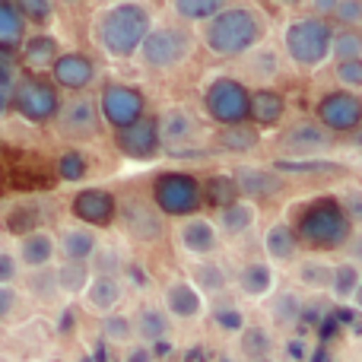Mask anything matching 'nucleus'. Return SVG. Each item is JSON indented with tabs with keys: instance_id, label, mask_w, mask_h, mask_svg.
<instances>
[{
	"instance_id": "680f3d73",
	"label": "nucleus",
	"mask_w": 362,
	"mask_h": 362,
	"mask_svg": "<svg viewBox=\"0 0 362 362\" xmlns=\"http://www.w3.org/2000/svg\"><path fill=\"white\" fill-rule=\"evenodd\" d=\"M350 302H353V305H356L359 312H362V283L356 286V293H353V299H350Z\"/></svg>"
},
{
	"instance_id": "72a5a7b5",
	"label": "nucleus",
	"mask_w": 362,
	"mask_h": 362,
	"mask_svg": "<svg viewBox=\"0 0 362 362\" xmlns=\"http://www.w3.org/2000/svg\"><path fill=\"white\" fill-rule=\"evenodd\" d=\"M54 280H57V293L64 296H83L93 280V270L89 264H74V261H64L61 267H54Z\"/></svg>"
},
{
	"instance_id": "f257e3e1",
	"label": "nucleus",
	"mask_w": 362,
	"mask_h": 362,
	"mask_svg": "<svg viewBox=\"0 0 362 362\" xmlns=\"http://www.w3.org/2000/svg\"><path fill=\"white\" fill-rule=\"evenodd\" d=\"M153 29V13L140 4H115L95 23V42L112 57H131Z\"/></svg>"
},
{
	"instance_id": "49530a36",
	"label": "nucleus",
	"mask_w": 362,
	"mask_h": 362,
	"mask_svg": "<svg viewBox=\"0 0 362 362\" xmlns=\"http://www.w3.org/2000/svg\"><path fill=\"white\" fill-rule=\"evenodd\" d=\"M89 261H93L89 270H95V276H118V270H121V255L112 245H99Z\"/></svg>"
},
{
	"instance_id": "39448f33",
	"label": "nucleus",
	"mask_w": 362,
	"mask_h": 362,
	"mask_svg": "<svg viewBox=\"0 0 362 362\" xmlns=\"http://www.w3.org/2000/svg\"><path fill=\"white\" fill-rule=\"evenodd\" d=\"M10 108L19 115V118L29 121V124H48V121L57 118L61 93L54 89L51 80H42V76H23V80L13 83Z\"/></svg>"
},
{
	"instance_id": "bb28decb",
	"label": "nucleus",
	"mask_w": 362,
	"mask_h": 362,
	"mask_svg": "<svg viewBox=\"0 0 362 362\" xmlns=\"http://www.w3.org/2000/svg\"><path fill=\"white\" fill-rule=\"evenodd\" d=\"M169 331H172L169 315L156 305L140 308L137 318H134V334L140 337V344H163L169 337Z\"/></svg>"
},
{
	"instance_id": "7c9ffc66",
	"label": "nucleus",
	"mask_w": 362,
	"mask_h": 362,
	"mask_svg": "<svg viewBox=\"0 0 362 362\" xmlns=\"http://www.w3.org/2000/svg\"><path fill=\"white\" fill-rule=\"evenodd\" d=\"M25 42V19L16 4L0 0V51H10Z\"/></svg>"
},
{
	"instance_id": "3c124183",
	"label": "nucleus",
	"mask_w": 362,
	"mask_h": 362,
	"mask_svg": "<svg viewBox=\"0 0 362 362\" xmlns=\"http://www.w3.org/2000/svg\"><path fill=\"white\" fill-rule=\"evenodd\" d=\"M213 321H216V327L235 331V334L245 327V315L238 312V308H216V312H213Z\"/></svg>"
},
{
	"instance_id": "473e14b6",
	"label": "nucleus",
	"mask_w": 362,
	"mask_h": 362,
	"mask_svg": "<svg viewBox=\"0 0 362 362\" xmlns=\"http://www.w3.org/2000/svg\"><path fill=\"white\" fill-rule=\"evenodd\" d=\"M261 144V134H257L255 124H232V127H223L216 134V146L226 153H251L255 146Z\"/></svg>"
},
{
	"instance_id": "f3484780",
	"label": "nucleus",
	"mask_w": 362,
	"mask_h": 362,
	"mask_svg": "<svg viewBox=\"0 0 362 362\" xmlns=\"http://www.w3.org/2000/svg\"><path fill=\"white\" fill-rule=\"evenodd\" d=\"M235 191H238V200H257V197H270V194H280L286 178L280 175L276 169H261V165H242L235 169Z\"/></svg>"
},
{
	"instance_id": "b1692460",
	"label": "nucleus",
	"mask_w": 362,
	"mask_h": 362,
	"mask_svg": "<svg viewBox=\"0 0 362 362\" xmlns=\"http://www.w3.org/2000/svg\"><path fill=\"white\" fill-rule=\"evenodd\" d=\"M235 283H238V289H242L248 299H267V296L274 293L276 276H274V267H270L267 261H251V264H245V267L238 270Z\"/></svg>"
},
{
	"instance_id": "9d476101",
	"label": "nucleus",
	"mask_w": 362,
	"mask_h": 362,
	"mask_svg": "<svg viewBox=\"0 0 362 362\" xmlns=\"http://www.w3.org/2000/svg\"><path fill=\"white\" fill-rule=\"evenodd\" d=\"M318 124L327 134H353L356 127H362V95L337 89V93H327L318 102Z\"/></svg>"
},
{
	"instance_id": "6e6552de",
	"label": "nucleus",
	"mask_w": 362,
	"mask_h": 362,
	"mask_svg": "<svg viewBox=\"0 0 362 362\" xmlns=\"http://www.w3.org/2000/svg\"><path fill=\"white\" fill-rule=\"evenodd\" d=\"M191 32H185L181 25H159L150 29V35L140 45V57L150 70H169L178 67L187 54H191Z\"/></svg>"
},
{
	"instance_id": "0eeeda50",
	"label": "nucleus",
	"mask_w": 362,
	"mask_h": 362,
	"mask_svg": "<svg viewBox=\"0 0 362 362\" xmlns=\"http://www.w3.org/2000/svg\"><path fill=\"white\" fill-rule=\"evenodd\" d=\"M248 102H251V93L245 83L238 80H213L204 93V108L216 124L223 127H232V124H245L248 121Z\"/></svg>"
},
{
	"instance_id": "f8f14e48",
	"label": "nucleus",
	"mask_w": 362,
	"mask_h": 362,
	"mask_svg": "<svg viewBox=\"0 0 362 362\" xmlns=\"http://www.w3.org/2000/svg\"><path fill=\"white\" fill-rule=\"evenodd\" d=\"M57 131L64 137H93L99 131L102 118H99V105H95L93 95H74L70 102H64L57 108V118H54Z\"/></svg>"
},
{
	"instance_id": "ea45409f",
	"label": "nucleus",
	"mask_w": 362,
	"mask_h": 362,
	"mask_svg": "<svg viewBox=\"0 0 362 362\" xmlns=\"http://www.w3.org/2000/svg\"><path fill=\"white\" fill-rule=\"evenodd\" d=\"M38 223H42V213H38L35 206L23 204V206H13V210L6 213V232H13L16 238L38 232Z\"/></svg>"
},
{
	"instance_id": "f03ea898",
	"label": "nucleus",
	"mask_w": 362,
	"mask_h": 362,
	"mask_svg": "<svg viewBox=\"0 0 362 362\" xmlns=\"http://www.w3.org/2000/svg\"><path fill=\"white\" fill-rule=\"evenodd\" d=\"M264 35L261 16L251 6H223L206 23L204 42L216 57H242L257 48Z\"/></svg>"
},
{
	"instance_id": "a19ab883",
	"label": "nucleus",
	"mask_w": 362,
	"mask_h": 362,
	"mask_svg": "<svg viewBox=\"0 0 362 362\" xmlns=\"http://www.w3.org/2000/svg\"><path fill=\"white\" fill-rule=\"evenodd\" d=\"M331 54L337 57V64H344V61H359V57H362V32H356V29L334 32Z\"/></svg>"
},
{
	"instance_id": "c756f323",
	"label": "nucleus",
	"mask_w": 362,
	"mask_h": 362,
	"mask_svg": "<svg viewBox=\"0 0 362 362\" xmlns=\"http://www.w3.org/2000/svg\"><path fill=\"white\" fill-rule=\"evenodd\" d=\"M257 219V210L255 204H248V200H235V204L223 206L216 216V226L219 232H226V235H242V232H248L251 226H255Z\"/></svg>"
},
{
	"instance_id": "37998d69",
	"label": "nucleus",
	"mask_w": 362,
	"mask_h": 362,
	"mask_svg": "<svg viewBox=\"0 0 362 362\" xmlns=\"http://www.w3.org/2000/svg\"><path fill=\"white\" fill-rule=\"evenodd\" d=\"M318 13H331L337 23L356 25L362 23V0H340V4H315Z\"/></svg>"
},
{
	"instance_id": "393cba45",
	"label": "nucleus",
	"mask_w": 362,
	"mask_h": 362,
	"mask_svg": "<svg viewBox=\"0 0 362 362\" xmlns=\"http://www.w3.org/2000/svg\"><path fill=\"white\" fill-rule=\"evenodd\" d=\"M235 353H238V356H242L245 362L270 359V353H274V334H270L264 325H245L242 331H238Z\"/></svg>"
},
{
	"instance_id": "cd10ccee",
	"label": "nucleus",
	"mask_w": 362,
	"mask_h": 362,
	"mask_svg": "<svg viewBox=\"0 0 362 362\" xmlns=\"http://www.w3.org/2000/svg\"><path fill=\"white\" fill-rule=\"evenodd\" d=\"M267 312L276 327H293L296 321L302 318V312H305V302H302V296L293 293V289H280V293H270Z\"/></svg>"
},
{
	"instance_id": "dca6fc26",
	"label": "nucleus",
	"mask_w": 362,
	"mask_h": 362,
	"mask_svg": "<svg viewBox=\"0 0 362 362\" xmlns=\"http://www.w3.org/2000/svg\"><path fill=\"white\" fill-rule=\"evenodd\" d=\"M156 131H159V146H194L200 134V124H197V115L191 108H165L163 115L156 118Z\"/></svg>"
},
{
	"instance_id": "a18cd8bd",
	"label": "nucleus",
	"mask_w": 362,
	"mask_h": 362,
	"mask_svg": "<svg viewBox=\"0 0 362 362\" xmlns=\"http://www.w3.org/2000/svg\"><path fill=\"white\" fill-rule=\"evenodd\" d=\"M102 334H105L108 340H115V344H124V340L134 337V318H127V315L121 312H112L102 318Z\"/></svg>"
},
{
	"instance_id": "8fccbe9b",
	"label": "nucleus",
	"mask_w": 362,
	"mask_h": 362,
	"mask_svg": "<svg viewBox=\"0 0 362 362\" xmlns=\"http://www.w3.org/2000/svg\"><path fill=\"white\" fill-rule=\"evenodd\" d=\"M334 76H337L346 89H362V57H359V61L337 64V67H334Z\"/></svg>"
},
{
	"instance_id": "20e7f679",
	"label": "nucleus",
	"mask_w": 362,
	"mask_h": 362,
	"mask_svg": "<svg viewBox=\"0 0 362 362\" xmlns=\"http://www.w3.org/2000/svg\"><path fill=\"white\" fill-rule=\"evenodd\" d=\"M331 42L334 29L318 16H302L286 25L283 32V48H286L289 61L299 67H321L331 57Z\"/></svg>"
},
{
	"instance_id": "c9c22d12",
	"label": "nucleus",
	"mask_w": 362,
	"mask_h": 362,
	"mask_svg": "<svg viewBox=\"0 0 362 362\" xmlns=\"http://www.w3.org/2000/svg\"><path fill=\"white\" fill-rule=\"evenodd\" d=\"M200 197H204L210 206L223 210V206H229V204H235L238 200L235 181H232V175H213L204 187H200Z\"/></svg>"
},
{
	"instance_id": "2eb2a0df",
	"label": "nucleus",
	"mask_w": 362,
	"mask_h": 362,
	"mask_svg": "<svg viewBox=\"0 0 362 362\" xmlns=\"http://www.w3.org/2000/svg\"><path fill=\"white\" fill-rule=\"evenodd\" d=\"M115 144L124 156L131 159H153L159 153V131H156V118L144 115L140 121H134L124 131H115Z\"/></svg>"
},
{
	"instance_id": "bf43d9fd",
	"label": "nucleus",
	"mask_w": 362,
	"mask_h": 362,
	"mask_svg": "<svg viewBox=\"0 0 362 362\" xmlns=\"http://www.w3.org/2000/svg\"><path fill=\"white\" fill-rule=\"evenodd\" d=\"M10 108V89H0V115Z\"/></svg>"
},
{
	"instance_id": "1a4fd4ad",
	"label": "nucleus",
	"mask_w": 362,
	"mask_h": 362,
	"mask_svg": "<svg viewBox=\"0 0 362 362\" xmlns=\"http://www.w3.org/2000/svg\"><path fill=\"white\" fill-rule=\"evenodd\" d=\"M95 105H99V118L105 121V124H112L115 131H124V127H131L134 121L144 118L146 102L134 86L108 83V86L102 89V95L95 99Z\"/></svg>"
},
{
	"instance_id": "7ed1b4c3",
	"label": "nucleus",
	"mask_w": 362,
	"mask_h": 362,
	"mask_svg": "<svg viewBox=\"0 0 362 362\" xmlns=\"http://www.w3.org/2000/svg\"><path fill=\"white\" fill-rule=\"evenodd\" d=\"M296 238H302V242L312 245V248L334 251V248H344V245H350L353 226H350V219L344 216V210H340L337 200L321 197V200L308 204L305 210L299 213Z\"/></svg>"
},
{
	"instance_id": "e433bc0d",
	"label": "nucleus",
	"mask_w": 362,
	"mask_h": 362,
	"mask_svg": "<svg viewBox=\"0 0 362 362\" xmlns=\"http://www.w3.org/2000/svg\"><path fill=\"white\" fill-rule=\"evenodd\" d=\"M362 283V274H359V267L353 261H344V264H337L334 267V274H331V293H334V299H340V302H346V299H353V293H356V286Z\"/></svg>"
},
{
	"instance_id": "09e8293b",
	"label": "nucleus",
	"mask_w": 362,
	"mask_h": 362,
	"mask_svg": "<svg viewBox=\"0 0 362 362\" xmlns=\"http://www.w3.org/2000/svg\"><path fill=\"white\" fill-rule=\"evenodd\" d=\"M19 13H23L25 23H48L51 16H54V6L48 4V0H23V4H16Z\"/></svg>"
},
{
	"instance_id": "4d7b16f0",
	"label": "nucleus",
	"mask_w": 362,
	"mask_h": 362,
	"mask_svg": "<svg viewBox=\"0 0 362 362\" xmlns=\"http://www.w3.org/2000/svg\"><path fill=\"white\" fill-rule=\"evenodd\" d=\"M13 83V61L6 57V51H0V89H10Z\"/></svg>"
},
{
	"instance_id": "f704fd0d",
	"label": "nucleus",
	"mask_w": 362,
	"mask_h": 362,
	"mask_svg": "<svg viewBox=\"0 0 362 362\" xmlns=\"http://www.w3.org/2000/svg\"><path fill=\"white\" fill-rule=\"evenodd\" d=\"M191 286L197 289L200 296H213V293H223V289L229 286V276H226V270L219 267V264L204 261V264H197V267H194Z\"/></svg>"
},
{
	"instance_id": "4468645a",
	"label": "nucleus",
	"mask_w": 362,
	"mask_h": 362,
	"mask_svg": "<svg viewBox=\"0 0 362 362\" xmlns=\"http://www.w3.org/2000/svg\"><path fill=\"white\" fill-rule=\"evenodd\" d=\"M51 83L54 89H70V93H83L89 89V83L95 80V61L80 51H67L57 54V61L51 64Z\"/></svg>"
},
{
	"instance_id": "6e6d98bb",
	"label": "nucleus",
	"mask_w": 362,
	"mask_h": 362,
	"mask_svg": "<svg viewBox=\"0 0 362 362\" xmlns=\"http://www.w3.org/2000/svg\"><path fill=\"white\" fill-rule=\"evenodd\" d=\"M305 356H308V344L302 337H296V340H289L286 344V359L289 362H305Z\"/></svg>"
},
{
	"instance_id": "58836bf2",
	"label": "nucleus",
	"mask_w": 362,
	"mask_h": 362,
	"mask_svg": "<svg viewBox=\"0 0 362 362\" xmlns=\"http://www.w3.org/2000/svg\"><path fill=\"white\" fill-rule=\"evenodd\" d=\"M223 0H178L175 13L187 23H210L219 10H223Z\"/></svg>"
},
{
	"instance_id": "423d86ee",
	"label": "nucleus",
	"mask_w": 362,
	"mask_h": 362,
	"mask_svg": "<svg viewBox=\"0 0 362 362\" xmlns=\"http://www.w3.org/2000/svg\"><path fill=\"white\" fill-rule=\"evenodd\" d=\"M153 200H156L159 213L165 216H187L200 210L204 197H200V181L185 172H165L153 181Z\"/></svg>"
},
{
	"instance_id": "79ce46f5",
	"label": "nucleus",
	"mask_w": 362,
	"mask_h": 362,
	"mask_svg": "<svg viewBox=\"0 0 362 362\" xmlns=\"http://www.w3.org/2000/svg\"><path fill=\"white\" fill-rule=\"evenodd\" d=\"M29 293L42 302H51L57 296V280H54V267H42V270H29Z\"/></svg>"
},
{
	"instance_id": "4c0bfd02",
	"label": "nucleus",
	"mask_w": 362,
	"mask_h": 362,
	"mask_svg": "<svg viewBox=\"0 0 362 362\" xmlns=\"http://www.w3.org/2000/svg\"><path fill=\"white\" fill-rule=\"evenodd\" d=\"M331 274H334V264L321 261V257H305V261H299V270H296L299 283L308 289H327L331 286Z\"/></svg>"
},
{
	"instance_id": "6ab92c4d",
	"label": "nucleus",
	"mask_w": 362,
	"mask_h": 362,
	"mask_svg": "<svg viewBox=\"0 0 362 362\" xmlns=\"http://www.w3.org/2000/svg\"><path fill=\"white\" fill-rule=\"evenodd\" d=\"M54 255H57L54 235H48V232H42V229L32 232V235H23L16 245V261H19V267H25V270L51 267Z\"/></svg>"
},
{
	"instance_id": "052dcab7",
	"label": "nucleus",
	"mask_w": 362,
	"mask_h": 362,
	"mask_svg": "<svg viewBox=\"0 0 362 362\" xmlns=\"http://www.w3.org/2000/svg\"><path fill=\"white\" fill-rule=\"evenodd\" d=\"M350 144H353V146H359V150H362V127H356V131L350 134Z\"/></svg>"
},
{
	"instance_id": "c03bdc74",
	"label": "nucleus",
	"mask_w": 362,
	"mask_h": 362,
	"mask_svg": "<svg viewBox=\"0 0 362 362\" xmlns=\"http://www.w3.org/2000/svg\"><path fill=\"white\" fill-rule=\"evenodd\" d=\"M86 172H89V163H86L83 153L67 150V153L57 156V175H61L64 181H83L86 178Z\"/></svg>"
},
{
	"instance_id": "4be33fe9",
	"label": "nucleus",
	"mask_w": 362,
	"mask_h": 362,
	"mask_svg": "<svg viewBox=\"0 0 362 362\" xmlns=\"http://www.w3.org/2000/svg\"><path fill=\"white\" fill-rule=\"evenodd\" d=\"M121 299H124V283L118 276H93L86 293H83L86 308H93L99 315H112L121 305Z\"/></svg>"
},
{
	"instance_id": "ddd939ff",
	"label": "nucleus",
	"mask_w": 362,
	"mask_h": 362,
	"mask_svg": "<svg viewBox=\"0 0 362 362\" xmlns=\"http://www.w3.org/2000/svg\"><path fill=\"white\" fill-rule=\"evenodd\" d=\"M280 146L286 153H293V159H312L318 153L331 150L334 137L318 124V121H299V124L286 127L280 134Z\"/></svg>"
},
{
	"instance_id": "de8ad7c7",
	"label": "nucleus",
	"mask_w": 362,
	"mask_h": 362,
	"mask_svg": "<svg viewBox=\"0 0 362 362\" xmlns=\"http://www.w3.org/2000/svg\"><path fill=\"white\" fill-rule=\"evenodd\" d=\"M337 204H340V210H344V216L350 219V226H359L362 229V187H356V185L344 187Z\"/></svg>"
},
{
	"instance_id": "5701e85b",
	"label": "nucleus",
	"mask_w": 362,
	"mask_h": 362,
	"mask_svg": "<svg viewBox=\"0 0 362 362\" xmlns=\"http://www.w3.org/2000/svg\"><path fill=\"white\" fill-rule=\"evenodd\" d=\"M57 242V251H61L64 261H74V264H89V257L95 255V248H99V238H95L93 229H86V226H74V229H64L61 238H54Z\"/></svg>"
},
{
	"instance_id": "864d4df0",
	"label": "nucleus",
	"mask_w": 362,
	"mask_h": 362,
	"mask_svg": "<svg viewBox=\"0 0 362 362\" xmlns=\"http://www.w3.org/2000/svg\"><path fill=\"white\" fill-rule=\"evenodd\" d=\"M16 302H19V293L13 286H0V321H6L13 312H16Z\"/></svg>"
},
{
	"instance_id": "a878e982",
	"label": "nucleus",
	"mask_w": 362,
	"mask_h": 362,
	"mask_svg": "<svg viewBox=\"0 0 362 362\" xmlns=\"http://www.w3.org/2000/svg\"><path fill=\"white\" fill-rule=\"evenodd\" d=\"M283 115H286V102H283L280 93H274V89H257V93H251L248 118L255 121L257 127H274V124H280Z\"/></svg>"
},
{
	"instance_id": "5fc2aeb1",
	"label": "nucleus",
	"mask_w": 362,
	"mask_h": 362,
	"mask_svg": "<svg viewBox=\"0 0 362 362\" xmlns=\"http://www.w3.org/2000/svg\"><path fill=\"white\" fill-rule=\"evenodd\" d=\"M124 362H156V353L146 344H134L124 350Z\"/></svg>"
},
{
	"instance_id": "a211bd4d",
	"label": "nucleus",
	"mask_w": 362,
	"mask_h": 362,
	"mask_svg": "<svg viewBox=\"0 0 362 362\" xmlns=\"http://www.w3.org/2000/svg\"><path fill=\"white\" fill-rule=\"evenodd\" d=\"M121 223H124V229L131 232L134 238H140V242H156V238L163 235V219H159V213L153 210V206L140 204V200H127V204L121 206Z\"/></svg>"
},
{
	"instance_id": "13d9d810",
	"label": "nucleus",
	"mask_w": 362,
	"mask_h": 362,
	"mask_svg": "<svg viewBox=\"0 0 362 362\" xmlns=\"http://www.w3.org/2000/svg\"><path fill=\"white\" fill-rule=\"evenodd\" d=\"M350 242H353V238H350ZM350 251H353V264H356V267H359V264H362V235H359L356 242L350 245Z\"/></svg>"
},
{
	"instance_id": "aec40b11",
	"label": "nucleus",
	"mask_w": 362,
	"mask_h": 362,
	"mask_svg": "<svg viewBox=\"0 0 362 362\" xmlns=\"http://www.w3.org/2000/svg\"><path fill=\"white\" fill-rule=\"evenodd\" d=\"M178 245L187 251V255H194V257L213 255V251H216V245H219L216 226H213L210 219H200V216L185 219V223H181V229H178Z\"/></svg>"
},
{
	"instance_id": "c85d7f7f",
	"label": "nucleus",
	"mask_w": 362,
	"mask_h": 362,
	"mask_svg": "<svg viewBox=\"0 0 362 362\" xmlns=\"http://www.w3.org/2000/svg\"><path fill=\"white\" fill-rule=\"evenodd\" d=\"M264 251H267L270 261H293L296 251H299L296 229L289 223H274L264 232Z\"/></svg>"
},
{
	"instance_id": "e2e57ef3",
	"label": "nucleus",
	"mask_w": 362,
	"mask_h": 362,
	"mask_svg": "<svg viewBox=\"0 0 362 362\" xmlns=\"http://www.w3.org/2000/svg\"><path fill=\"white\" fill-rule=\"evenodd\" d=\"M261 362H274V359H261Z\"/></svg>"
},
{
	"instance_id": "9b49d317",
	"label": "nucleus",
	"mask_w": 362,
	"mask_h": 362,
	"mask_svg": "<svg viewBox=\"0 0 362 362\" xmlns=\"http://www.w3.org/2000/svg\"><path fill=\"white\" fill-rule=\"evenodd\" d=\"M70 210H74V216L80 219L86 229H105V226H112L115 216H118V200H115V194L105 191V187H83V191L74 194Z\"/></svg>"
},
{
	"instance_id": "2f4dec72",
	"label": "nucleus",
	"mask_w": 362,
	"mask_h": 362,
	"mask_svg": "<svg viewBox=\"0 0 362 362\" xmlns=\"http://www.w3.org/2000/svg\"><path fill=\"white\" fill-rule=\"evenodd\" d=\"M57 54H61V48H57V38L48 35V32H38V35L25 38L23 42V61L29 64V67H51V64L57 61Z\"/></svg>"
},
{
	"instance_id": "603ef678",
	"label": "nucleus",
	"mask_w": 362,
	"mask_h": 362,
	"mask_svg": "<svg viewBox=\"0 0 362 362\" xmlns=\"http://www.w3.org/2000/svg\"><path fill=\"white\" fill-rule=\"evenodd\" d=\"M19 276V261L13 251H0V286H13Z\"/></svg>"
},
{
	"instance_id": "412c9836",
	"label": "nucleus",
	"mask_w": 362,
	"mask_h": 362,
	"mask_svg": "<svg viewBox=\"0 0 362 362\" xmlns=\"http://www.w3.org/2000/svg\"><path fill=\"white\" fill-rule=\"evenodd\" d=\"M165 315L181 321H194L204 315V296L191 286V280H178L165 286Z\"/></svg>"
}]
</instances>
